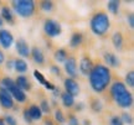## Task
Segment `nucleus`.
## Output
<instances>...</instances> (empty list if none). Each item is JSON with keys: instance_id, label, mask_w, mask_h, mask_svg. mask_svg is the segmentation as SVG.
I'll return each mask as SVG.
<instances>
[{"instance_id": "1", "label": "nucleus", "mask_w": 134, "mask_h": 125, "mask_svg": "<svg viewBox=\"0 0 134 125\" xmlns=\"http://www.w3.org/2000/svg\"><path fill=\"white\" fill-rule=\"evenodd\" d=\"M110 69L104 64H96L93 66L88 74L91 88L96 93H102L107 89L110 83Z\"/></svg>"}, {"instance_id": "2", "label": "nucleus", "mask_w": 134, "mask_h": 125, "mask_svg": "<svg viewBox=\"0 0 134 125\" xmlns=\"http://www.w3.org/2000/svg\"><path fill=\"white\" fill-rule=\"evenodd\" d=\"M110 94L114 102L120 108H130L133 105L132 93L128 92L127 86L123 82H114L110 87Z\"/></svg>"}, {"instance_id": "3", "label": "nucleus", "mask_w": 134, "mask_h": 125, "mask_svg": "<svg viewBox=\"0 0 134 125\" xmlns=\"http://www.w3.org/2000/svg\"><path fill=\"white\" fill-rule=\"evenodd\" d=\"M92 32L97 36H103L108 32L110 26V21L108 15L103 13V11H98L92 16L91 22H90Z\"/></svg>"}, {"instance_id": "4", "label": "nucleus", "mask_w": 134, "mask_h": 125, "mask_svg": "<svg viewBox=\"0 0 134 125\" xmlns=\"http://www.w3.org/2000/svg\"><path fill=\"white\" fill-rule=\"evenodd\" d=\"M11 5L15 13L21 17H30L35 13V3L32 0H14Z\"/></svg>"}, {"instance_id": "5", "label": "nucleus", "mask_w": 134, "mask_h": 125, "mask_svg": "<svg viewBox=\"0 0 134 125\" xmlns=\"http://www.w3.org/2000/svg\"><path fill=\"white\" fill-rule=\"evenodd\" d=\"M43 31L48 37H56L58 35H61L62 27H61V24L57 22L56 20L47 19L43 24Z\"/></svg>"}, {"instance_id": "6", "label": "nucleus", "mask_w": 134, "mask_h": 125, "mask_svg": "<svg viewBox=\"0 0 134 125\" xmlns=\"http://www.w3.org/2000/svg\"><path fill=\"white\" fill-rule=\"evenodd\" d=\"M14 43V36L9 30H0V46L3 48H10Z\"/></svg>"}, {"instance_id": "7", "label": "nucleus", "mask_w": 134, "mask_h": 125, "mask_svg": "<svg viewBox=\"0 0 134 125\" xmlns=\"http://www.w3.org/2000/svg\"><path fill=\"white\" fill-rule=\"evenodd\" d=\"M65 71L70 76V78L75 79L77 77V62L75 57H67V59L65 61Z\"/></svg>"}, {"instance_id": "8", "label": "nucleus", "mask_w": 134, "mask_h": 125, "mask_svg": "<svg viewBox=\"0 0 134 125\" xmlns=\"http://www.w3.org/2000/svg\"><path fill=\"white\" fill-rule=\"evenodd\" d=\"M63 84H65L66 93H68V94L72 96L73 98L80 94V86H78V83H77L75 79H72V78H66L65 82H63Z\"/></svg>"}, {"instance_id": "9", "label": "nucleus", "mask_w": 134, "mask_h": 125, "mask_svg": "<svg viewBox=\"0 0 134 125\" xmlns=\"http://www.w3.org/2000/svg\"><path fill=\"white\" fill-rule=\"evenodd\" d=\"M0 105L4 109H13L14 108V99L9 92L0 89Z\"/></svg>"}, {"instance_id": "10", "label": "nucleus", "mask_w": 134, "mask_h": 125, "mask_svg": "<svg viewBox=\"0 0 134 125\" xmlns=\"http://www.w3.org/2000/svg\"><path fill=\"white\" fill-rule=\"evenodd\" d=\"M15 46H16V52L19 53V56L21 57H29L30 53H31V50H30V46L29 43L26 42L24 39H19L15 43Z\"/></svg>"}, {"instance_id": "11", "label": "nucleus", "mask_w": 134, "mask_h": 125, "mask_svg": "<svg viewBox=\"0 0 134 125\" xmlns=\"http://www.w3.org/2000/svg\"><path fill=\"white\" fill-rule=\"evenodd\" d=\"M92 67H93V63H92L91 58L87 57V56L81 58V61H80V72L83 76H88L90 72H91Z\"/></svg>"}, {"instance_id": "12", "label": "nucleus", "mask_w": 134, "mask_h": 125, "mask_svg": "<svg viewBox=\"0 0 134 125\" xmlns=\"http://www.w3.org/2000/svg\"><path fill=\"white\" fill-rule=\"evenodd\" d=\"M15 84L23 92L30 91V89H31V83H30L29 78L26 77V76H18L16 81H15Z\"/></svg>"}, {"instance_id": "13", "label": "nucleus", "mask_w": 134, "mask_h": 125, "mask_svg": "<svg viewBox=\"0 0 134 125\" xmlns=\"http://www.w3.org/2000/svg\"><path fill=\"white\" fill-rule=\"evenodd\" d=\"M30 56L32 57L34 62L37 63V64H43L45 63V56H43V52L41 51V48L38 47H34Z\"/></svg>"}, {"instance_id": "14", "label": "nucleus", "mask_w": 134, "mask_h": 125, "mask_svg": "<svg viewBox=\"0 0 134 125\" xmlns=\"http://www.w3.org/2000/svg\"><path fill=\"white\" fill-rule=\"evenodd\" d=\"M27 113H29L31 120H40L42 118V111L40 109V106L36 105V104H32V105L27 108Z\"/></svg>"}, {"instance_id": "15", "label": "nucleus", "mask_w": 134, "mask_h": 125, "mask_svg": "<svg viewBox=\"0 0 134 125\" xmlns=\"http://www.w3.org/2000/svg\"><path fill=\"white\" fill-rule=\"evenodd\" d=\"M104 61L105 63L109 66V67H119V59H118V57L115 56L114 53H112V52H105L104 53Z\"/></svg>"}, {"instance_id": "16", "label": "nucleus", "mask_w": 134, "mask_h": 125, "mask_svg": "<svg viewBox=\"0 0 134 125\" xmlns=\"http://www.w3.org/2000/svg\"><path fill=\"white\" fill-rule=\"evenodd\" d=\"M16 84H15V81L14 79H11L10 77H5L1 79V82H0V89H4L6 92H11L14 89Z\"/></svg>"}, {"instance_id": "17", "label": "nucleus", "mask_w": 134, "mask_h": 125, "mask_svg": "<svg viewBox=\"0 0 134 125\" xmlns=\"http://www.w3.org/2000/svg\"><path fill=\"white\" fill-rule=\"evenodd\" d=\"M0 17L4 20V21H8L9 24H14V15H13V11L9 9V6H3L1 8V13H0Z\"/></svg>"}, {"instance_id": "18", "label": "nucleus", "mask_w": 134, "mask_h": 125, "mask_svg": "<svg viewBox=\"0 0 134 125\" xmlns=\"http://www.w3.org/2000/svg\"><path fill=\"white\" fill-rule=\"evenodd\" d=\"M10 94L13 97V99L16 102H19V103H24L26 102V94H25V92H23L21 89H19L18 87H15L13 91L10 92Z\"/></svg>"}, {"instance_id": "19", "label": "nucleus", "mask_w": 134, "mask_h": 125, "mask_svg": "<svg viewBox=\"0 0 134 125\" xmlns=\"http://www.w3.org/2000/svg\"><path fill=\"white\" fill-rule=\"evenodd\" d=\"M14 69L18 73H25L27 71V63L23 58H16L14 59Z\"/></svg>"}, {"instance_id": "20", "label": "nucleus", "mask_w": 134, "mask_h": 125, "mask_svg": "<svg viewBox=\"0 0 134 125\" xmlns=\"http://www.w3.org/2000/svg\"><path fill=\"white\" fill-rule=\"evenodd\" d=\"M61 100H62V104L66 108H72L75 105V98L72 96H70L68 93H66V92L61 94Z\"/></svg>"}, {"instance_id": "21", "label": "nucleus", "mask_w": 134, "mask_h": 125, "mask_svg": "<svg viewBox=\"0 0 134 125\" xmlns=\"http://www.w3.org/2000/svg\"><path fill=\"white\" fill-rule=\"evenodd\" d=\"M82 40H83V36L80 32H75V34L71 36V40H70V46L72 48L78 47L82 43Z\"/></svg>"}, {"instance_id": "22", "label": "nucleus", "mask_w": 134, "mask_h": 125, "mask_svg": "<svg viewBox=\"0 0 134 125\" xmlns=\"http://www.w3.org/2000/svg\"><path fill=\"white\" fill-rule=\"evenodd\" d=\"M112 42H113V46H114L118 51L122 50L123 47V36L120 32H115L113 36H112Z\"/></svg>"}, {"instance_id": "23", "label": "nucleus", "mask_w": 134, "mask_h": 125, "mask_svg": "<svg viewBox=\"0 0 134 125\" xmlns=\"http://www.w3.org/2000/svg\"><path fill=\"white\" fill-rule=\"evenodd\" d=\"M67 52H66V50H63V48H58L57 51L55 52V59L57 61L58 63H61V62H65L67 59Z\"/></svg>"}, {"instance_id": "24", "label": "nucleus", "mask_w": 134, "mask_h": 125, "mask_svg": "<svg viewBox=\"0 0 134 125\" xmlns=\"http://www.w3.org/2000/svg\"><path fill=\"white\" fill-rule=\"evenodd\" d=\"M107 8H108V11H109L110 14L117 15V14H118V11H119V1H115V0L108 1Z\"/></svg>"}, {"instance_id": "25", "label": "nucleus", "mask_w": 134, "mask_h": 125, "mask_svg": "<svg viewBox=\"0 0 134 125\" xmlns=\"http://www.w3.org/2000/svg\"><path fill=\"white\" fill-rule=\"evenodd\" d=\"M125 84L130 88H133L134 87V72L133 71H129V72L127 73V76H125Z\"/></svg>"}, {"instance_id": "26", "label": "nucleus", "mask_w": 134, "mask_h": 125, "mask_svg": "<svg viewBox=\"0 0 134 125\" xmlns=\"http://www.w3.org/2000/svg\"><path fill=\"white\" fill-rule=\"evenodd\" d=\"M55 119H56V121H58L60 124H63V123L66 121V118L63 115L62 110H60V109H56V110H55Z\"/></svg>"}, {"instance_id": "27", "label": "nucleus", "mask_w": 134, "mask_h": 125, "mask_svg": "<svg viewBox=\"0 0 134 125\" xmlns=\"http://www.w3.org/2000/svg\"><path fill=\"white\" fill-rule=\"evenodd\" d=\"M120 120L123 123V125L127 124V125H130L133 123V119H132V115H130L129 113H123L122 116H120Z\"/></svg>"}, {"instance_id": "28", "label": "nucleus", "mask_w": 134, "mask_h": 125, "mask_svg": "<svg viewBox=\"0 0 134 125\" xmlns=\"http://www.w3.org/2000/svg\"><path fill=\"white\" fill-rule=\"evenodd\" d=\"M40 5H41V9H42L43 11H46V13L52 11V9H53V4L51 1H41Z\"/></svg>"}, {"instance_id": "29", "label": "nucleus", "mask_w": 134, "mask_h": 125, "mask_svg": "<svg viewBox=\"0 0 134 125\" xmlns=\"http://www.w3.org/2000/svg\"><path fill=\"white\" fill-rule=\"evenodd\" d=\"M91 108L93 111H96V113H98V111L102 110V103H100L98 99H94V100L91 103Z\"/></svg>"}, {"instance_id": "30", "label": "nucleus", "mask_w": 134, "mask_h": 125, "mask_svg": "<svg viewBox=\"0 0 134 125\" xmlns=\"http://www.w3.org/2000/svg\"><path fill=\"white\" fill-rule=\"evenodd\" d=\"M4 121L6 125H18V121L15 119L13 115H9V114H6L4 116Z\"/></svg>"}, {"instance_id": "31", "label": "nucleus", "mask_w": 134, "mask_h": 125, "mask_svg": "<svg viewBox=\"0 0 134 125\" xmlns=\"http://www.w3.org/2000/svg\"><path fill=\"white\" fill-rule=\"evenodd\" d=\"M38 106H40V109H41L42 113H46V114L50 113V103H48L47 100H45V99H43V100L41 102V104H40Z\"/></svg>"}, {"instance_id": "32", "label": "nucleus", "mask_w": 134, "mask_h": 125, "mask_svg": "<svg viewBox=\"0 0 134 125\" xmlns=\"http://www.w3.org/2000/svg\"><path fill=\"white\" fill-rule=\"evenodd\" d=\"M34 76H35V78H36V81H37L38 83L43 84V83L46 82V79H45V77H43V74L41 72H38V71H34Z\"/></svg>"}, {"instance_id": "33", "label": "nucleus", "mask_w": 134, "mask_h": 125, "mask_svg": "<svg viewBox=\"0 0 134 125\" xmlns=\"http://www.w3.org/2000/svg\"><path fill=\"white\" fill-rule=\"evenodd\" d=\"M109 125H123V123L119 116H112L109 120Z\"/></svg>"}, {"instance_id": "34", "label": "nucleus", "mask_w": 134, "mask_h": 125, "mask_svg": "<svg viewBox=\"0 0 134 125\" xmlns=\"http://www.w3.org/2000/svg\"><path fill=\"white\" fill-rule=\"evenodd\" d=\"M68 125H80V121L73 114H70L68 116Z\"/></svg>"}, {"instance_id": "35", "label": "nucleus", "mask_w": 134, "mask_h": 125, "mask_svg": "<svg viewBox=\"0 0 134 125\" xmlns=\"http://www.w3.org/2000/svg\"><path fill=\"white\" fill-rule=\"evenodd\" d=\"M50 69H51V72H52L53 74H55V76H57V77L60 76V74H61V71H60V68H58V66H55V64H52Z\"/></svg>"}, {"instance_id": "36", "label": "nucleus", "mask_w": 134, "mask_h": 125, "mask_svg": "<svg viewBox=\"0 0 134 125\" xmlns=\"http://www.w3.org/2000/svg\"><path fill=\"white\" fill-rule=\"evenodd\" d=\"M24 120L27 123V124H31L32 123V120H31V118H30V115H29V113H27V108L24 110Z\"/></svg>"}, {"instance_id": "37", "label": "nucleus", "mask_w": 134, "mask_h": 125, "mask_svg": "<svg viewBox=\"0 0 134 125\" xmlns=\"http://www.w3.org/2000/svg\"><path fill=\"white\" fill-rule=\"evenodd\" d=\"M127 21H128V24H129V27H130V29H133V27H134V16H133V15H132V14L128 15Z\"/></svg>"}, {"instance_id": "38", "label": "nucleus", "mask_w": 134, "mask_h": 125, "mask_svg": "<svg viewBox=\"0 0 134 125\" xmlns=\"http://www.w3.org/2000/svg\"><path fill=\"white\" fill-rule=\"evenodd\" d=\"M6 69H9V71L14 69V61H13V59L6 61Z\"/></svg>"}, {"instance_id": "39", "label": "nucleus", "mask_w": 134, "mask_h": 125, "mask_svg": "<svg viewBox=\"0 0 134 125\" xmlns=\"http://www.w3.org/2000/svg\"><path fill=\"white\" fill-rule=\"evenodd\" d=\"M43 86H45V88H46V89H48V91H52L53 88H55V86H53L52 83H51V82H47V81L43 83Z\"/></svg>"}, {"instance_id": "40", "label": "nucleus", "mask_w": 134, "mask_h": 125, "mask_svg": "<svg viewBox=\"0 0 134 125\" xmlns=\"http://www.w3.org/2000/svg\"><path fill=\"white\" fill-rule=\"evenodd\" d=\"M52 92H53V97H58L60 96V89H58L57 87H55L52 89Z\"/></svg>"}, {"instance_id": "41", "label": "nucleus", "mask_w": 134, "mask_h": 125, "mask_svg": "<svg viewBox=\"0 0 134 125\" xmlns=\"http://www.w3.org/2000/svg\"><path fill=\"white\" fill-rule=\"evenodd\" d=\"M4 59H5V55H4V52L0 50V64L4 62Z\"/></svg>"}, {"instance_id": "42", "label": "nucleus", "mask_w": 134, "mask_h": 125, "mask_svg": "<svg viewBox=\"0 0 134 125\" xmlns=\"http://www.w3.org/2000/svg\"><path fill=\"white\" fill-rule=\"evenodd\" d=\"M85 108V104L83 103H80V104H77V106H76V110L78 111V110H82Z\"/></svg>"}, {"instance_id": "43", "label": "nucleus", "mask_w": 134, "mask_h": 125, "mask_svg": "<svg viewBox=\"0 0 134 125\" xmlns=\"http://www.w3.org/2000/svg\"><path fill=\"white\" fill-rule=\"evenodd\" d=\"M45 125H53V121L51 119H45Z\"/></svg>"}, {"instance_id": "44", "label": "nucleus", "mask_w": 134, "mask_h": 125, "mask_svg": "<svg viewBox=\"0 0 134 125\" xmlns=\"http://www.w3.org/2000/svg\"><path fill=\"white\" fill-rule=\"evenodd\" d=\"M91 120H87V119H85V121H83V125H91Z\"/></svg>"}, {"instance_id": "45", "label": "nucleus", "mask_w": 134, "mask_h": 125, "mask_svg": "<svg viewBox=\"0 0 134 125\" xmlns=\"http://www.w3.org/2000/svg\"><path fill=\"white\" fill-rule=\"evenodd\" d=\"M3 26H4V20L0 17V30H1V27H3Z\"/></svg>"}, {"instance_id": "46", "label": "nucleus", "mask_w": 134, "mask_h": 125, "mask_svg": "<svg viewBox=\"0 0 134 125\" xmlns=\"http://www.w3.org/2000/svg\"><path fill=\"white\" fill-rule=\"evenodd\" d=\"M0 125H6V124H5V121H4V119H3V118H0Z\"/></svg>"}]
</instances>
